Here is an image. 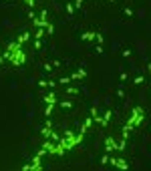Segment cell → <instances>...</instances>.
I'll use <instances>...</instances> for the list:
<instances>
[{
	"label": "cell",
	"instance_id": "34",
	"mask_svg": "<svg viewBox=\"0 0 151 171\" xmlns=\"http://www.w3.org/2000/svg\"><path fill=\"white\" fill-rule=\"evenodd\" d=\"M47 87H50V89L55 91V87H57V83H55V80H48V85H47Z\"/></svg>",
	"mask_w": 151,
	"mask_h": 171
},
{
	"label": "cell",
	"instance_id": "20",
	"mask_svg": "<svg viewBox=\"0 0 151 171\" xmlns=\"http://www.w3.org/2000/svg\"><path fill=\"white\" fill-rule=\"evenodd\" d=\"M83 2H85V0H75V2H73L75 10H81V8H83Z\"/></svg>",
	"mask_w": 151,
	"mask_h": 171
},
{
	"label": "cell",
	"instance_id": "2",
	"mask_svg": "<svg viewBox=\"0 0 151 171\" xmlns=\"http://www.w3.org/2000/svg\"><path fill=\"white\" fill-rule=\"evenodd\" d=\"M83 137L85 133H73V131H65V135L58 139V145L65 149V151H70V149H75L79 143L83 141Z\"/></svg>",
	"mask_w": 151,
	"mask_h": 171
},
{
	"label": "cell",
	"instance_id": "15",
	"mask_svg": "<svg viewBox=\"0 0 151 171\" xmlns=\"http://www.w3.org/2000/svg\"><path fill=\"white\" fill-rule=\"evenodd\" d=\"M65 91H67V95H73V97H75V95H79V89H77V87H67Z\"/></svg>",
	"mask_w": 151,
	"mask_h": 171
},
{
	"label": "cell",
	"instance_id": "7",
	"mask_svg": "<svg viewBox=\"0 0 151 171\" xmlns=\"http://www.w3.org/2000/svg\"><path fill=\"white\" fill-rule=\"evenodd\" d=\"M42 101H45V105H57L58 99H57V95H55V91H48L45 97H42Z\"/></svg>",
	"mask_w": 151,
	"mask_h": 171
},
{
	"label": "cell",
	"instance_id": "33",
	"mask_svg": "<svg viewBox=\"0 0 151 171\" xmlns=\"http://www.w3.org/2000/svg\"><path fill=\"white\" fill-rule=\"evenodd\" d=\"M123 57H125V58L131 57V50H129V48H125V50H123Z\"/></svg>",
	"mask_w": 151,
	"mask_h": 171
},
{
	"label": "cell",
	"instance_id": "19",
	"mask_svg": "<svg viewBox=\"0 0 151 171\" xmlns=\"http://www.w3.org/2000/svg\"><path fill=\"white\" fill-rule=\"evenodd\" d=\"M97 115H99V109H97V105H93L91 111H89V117H97Z\"/></svg>",
	"mask_w": 151,
	"mask_h": 171
},
{
	"label": "cell",
	"instance_id": "6",
	"mask_svg": "<svg viewBox=\"0 0 151 171\" xmlns=\"http://www.w3.org/2000/svg\"><path fill=\"white\" fill-rule=\"evenodd\" d=\"M105 151L107 153H111V151H115L117 149V141H115V137H105Z\"/></svg>",
	"mask_w": 151,
	"mask_h": 171
},
{
	"label": "cell",
	"instance_id": "18",
	"mask_svg": "<svg viewBox=\"0 0 151 171\" xmlns=\"http://www.w3.org/2000/svg\"><path fill=\"white\" fill-rule=\"evenodd\" d=\"M58 105H60L63 109H70V107H73V101H60Z\"/></svg>",
	"mask_w": 151,
	"mask_h": 171
},
{
	"label": "cell",
	"instance_id": "13",
	"mask_svg": "<svg viewBox=\"0 0 151 171\" xmlns=\"http://www.w3.org/2000/svg\"><path fill=\"white\" fill-rule=\"evenodd\" d=\"M125 149H127V139H123V137H121V141H117V149H115V151L121 153V151H125Z\"/></svg>",
	"mask_w": 151,
	"mask_h": 171
},
{
	"label": "cell",
	"instance_id": "14",
	"mask_svg": "<svg viewBox=\"0 0 151 171\" xmlns=\"http://www.w3.org/2000/svg\"><path fill=\"white\" fill-rule=\"evenodd\" d=\"M45 36H47V30H45V28H36V34H35L36 40H42Z\"/></svg>",
	"mask_w": 151,
	"mask_h": 171
},
{
	"label": "cell",
	"instance_id": "23",
	"mask_svg": "<svg viewBox=\"0 0 151 171\" xmlns=\"http://www.w3.org/2000/svg\"><path fill=\"white\" fill-rule=\"evenodd\" d=\"M143 83H145V77H143V75L135 77V85H143Z\"/></svg>",
	"mask_w": 151,
	"mask_h": 171
},
{
	"label": "cell",
	"instance_id": "8",
	"mask_svg": "<svg viewBox=\"0 0 151 171\" xmlns=\"http://www.w3.org/2000/svg\"><path fill=\"white\" fill-rule=\"evenodd\" d=\"M87 77V70L85 68H79V70H75L73 75H70V80H81V79H85Z\"/></svg>",
	"mask_w": 151,
	"mask_h": 171
},
{
	"label": "cell",
	"instance_id": "22",
	"mask_svg": "<svg viewBox=\"0 0 151 171\" xmlns=\"http://www.w3.org/2000/svg\"><path fill=\"white\" fill-rule=\"evenodd\" d=\"M67 12H69L70 16H73V12H75V6H73V2H67Z\"/></svg>",
	"mask_w": 151,
	"mask_h": 171
},
{
	"label": "cell",
	"instance_id": "3",
	"mask_svg": "<svg viewBox=\"0 0 151 171\" xmlns=\"http://www.w3.org/2000/svg\"><path fill=\"white\" fill-rule=\"evenodd\" d=\"M143 113H145V111H143V107H139V105H137V107L131 111V117H129V121L125 123V127H127L129 131L137 129V127L143 123V119H145V115H143Z\"/></svg>",
	"mask_w": 151,
	"mask_h": 171
},
{
	"label": "cell",
	"instance_id": "31",
	"mask_svg": "<svg viewBox=\"0 0 151 171\" xmlns=\"http://www.w3.org/2000/svg\"><path fill=\"white\" fill-rule=\"evenodd\" d=\"M125 16H129V18H131V16H133V10H131V8H129V6H127V8H125Z\"/></svg>",
	"mask_w": 151,
	"mask_h": 171
},
{
	"label": "cell",
	"instance_id": "26",
	"mask_svg": "<svg viewBox=\"0 0 151 171\" xmlns=\"http://www.w3.org/2000/svg\"><path fill=\"white\" fill-rule=\"evenodd\" d=\"M24 2H26V6H28V8H35V6H36L35 0H24Z\"/></svg>",
	"mask_w": 151,
	"mask_h": 171
},
{
	"label": "cell",
	"instance_id": "4",
	"mask_svg": "<svg viewBox=\"0 0 151 171\" xmlns=\"http://www.w3.org/2000/svg\"><path fill=\"white\" fill-rule=\"evenodd\" d=\"M47 16H48V12L42 8V10H40V18H36V16H35V18H32V24H35L36 28H45V30H47V28H50L52 24L48 22Z\"/></svg>",
	"mask_w": 151,
	"mask_h": 171
},
{
	"label": "cell",
	"instance_id": "17",
	"mask_svg": "<svg viewBox=\"0 0 151 171\" xmlns=\"http://www.w3.org/2000/svg\"><path fill=\"white\" fill-rule=\"evenodd\" d=\"M52 109H55V105H47L45 107V117H50L52 115Z\"/></svg>",
	"mask_w": 151,
	"mask_h": 171
},
{
	"label": "cell",
	"instance_id": "24",
	"mask_svg": "<svg viewBox=\"0 0 151 171\" xmlns=\"http://www.w3.org/2000/svg\"><path fill=\"white\" fill-rule=\"evenodd\" d=\"M95 40H97L99 45H103V40H105V38H103V34H99V32H97V34H95Z\"/></svg>",
	"mask_w": 151,
	"mask_h": 171
},
{
	"label": "cell",
	"instance_id": "35",
	"mask_svg": "<svg viewBox=\"0 0 151 171\" xmlns=\"http://www.w3.org/2000/svg\"><path fill=\"white\" fill-rule=\"evenodd\" d=\"M2 60H4V58H2V55H0V65H2Z\"/></svg>",
	"mask_w": 151,
	"mask_h": 171
},
{
	"label": "cell",
	"instance_id": "29",
	"mask_svg": "<svg viewBox=\"0 0 151 171\" xmlns=\"http://www.w3.org/2000/svg\"><path fill=\"white\" fill-rule=\"evenodd\" d=\"M35 48H36V50H40V48H42V40H35Z\"/></svg>",
	"mask_w": 151,
	"mask_h": 171
},
{
	"label": "cell",
	"instance_id": "5",
	"mask_svg": "<svg viewBox=\"0 0 151 171\" xmlns=\"http://www.w3.org/2000/svg\"><path fill=\"white\" fill-rule=\"evenodd\" d=\"M109 163H111L113 167H117V169H129V163L123 159V157H119V159H117V157H109Z\"/></svg>",
	"mask_w": 151,
	"mask_h": 171
},
{
	"label": "cell",
	"instance_id": "21",
	"mask_svg": "<svg viewBox=\"0 0 151 171\" xmlns=\"http://www.w3.org/2000/svg\"><path fill=\"white\" fill-rule=\"evenodd\" d=\"M58 83H60V85H69L73 80H70V77H63V79H58Z\"/></svg>",
	"mask_w": 151,
	"mask_h": 171
},
{
	"label": "cell",
	"instance_id": "9",
	"mask_svg": "<svg viewBox=\"0 0 151 171\" xmlns=\"http://www.w3.org/2000/svg\"><path fill=\"white\" fill-rule=\"evenodd\" d=\"M95 30H87V32L81 34V40H85V42H91V40H95Z\"/></svg>",
	"mask_w": 151,
	"mask_h": 171
},
{
	"label": "cell",
	"instance_id": "11",
	"mask_svg": "<svg viewBox=\"0 0 151 171\" xmlns=\"http://www.w3.org/2000/svg\"><path fill=\"white\" fill-rule=\"evenodd\" d=\"M91 125H93V117H87V121L81 125V133H87V131L91 129Z\"/></svg>",
	"mask_w": 151,
	"mask_h": 171
},
{
	"label": "cell",
	"instance_id": "32",
	"mask_svg": "<svg viewBox=\"0 0 151 171\" xmlns=\"http://www.w3.org/2000/svg\"><path fill=\"white\" fill-rule=\"evenodd\" d=\"M95 52H97V55H103V45L97 46V48H95Z\"/></svg>",
	"mask_w": 151,
	"mask_h": 171
},
{
	"label": "cell",
	"instance_id": "1",
	"mask_svg": "<svg viewBox=\"0 0 151 171\" xmlns=\"http://www.w3.org/2000/svg\"><path fill=\"white\" fill-rule=\"evenodd\" d=\"M2 58H6L8 63H12L14 67H24V63H26V52H24L22 45H18L16 40L14 42H8L6 45V52L2 55Z\"/></svg>",
	"mask_w": 151,
	"mask_h": 171
},
{
	"label": "cell",
	"instance_id": "25",
	"mask_svg": "<svg viewBox=\"0 0 151 171\" xmlns=\"http://www.w3.org/2000/svg\"><path fill=\"white\" fill-rule=\"evenodd\" d=\"M48 80H38V89H47Z\"/></svg>",
	"mask_w": 151,
	"mask_h": 171
},
{
	"label": "cell",
	"instance_id": "30",
	"mask_svg": "<svg viewBox=\"0 0 151 171\" xmlns=\"http://www.w3.org/2000/svg\"><path fill=\"white\" fill-rule=\"evenodd\" d=\"M101 163H103V165H107V163H109V155H107V153L101 157Z\"/></svg>",
	"mask_w": 151,
	"mask_h": 171
},
{
	"label": "cell",
	"instance_id": "28",
	"mask_svg": "<svg viewBox=\"0 0 151 171\" xmlns=\"http://www.w3.org/2000/svg\"><path fill=\"white\" fill-rule=\"evenodd\" d=\"M117 97H119V99H123V97H125V91H123V89H121V87H119V89H117Z\"/></svg>",
	"mask_w": 151,
	"mask_h": 171
},
{
	"label": "cell",
	"instance_id": "27",
	"mask_svg": "<svg viewBox=\"0 0 151 171\" xmlns=\"http://www.w3.org/2000/svg\"><path fill=\"white\" fill-rule=\"evenodd\" d=\"M42 68H45L47 73H52V68H55V67H52V65H48V63H47V65H42Z\"/></svg>",
	"mask_w": 151,
	"mask_h": 171
},
{
	"label": "cell",
	"instance_id": "16",
	"mask_svg": "<svg viewBox=\"0 0 151 171\" xmlns=\"http://www.w3.org/2000/svg\"><path fill=\"white\" fill-rule=\"evenodd\" d=\"M55 155H57V157H60V155H65V149L60 147L58 143H57V145H55Z\"/></svg>",
	"mask_w": 151,
	"mask_h": 171
},
{
	"label": "cell",
	"instance_id": "12",
	"mask_svg": "<svg viewBox=\"0 0 151 171\" xmlns=\"http://www.w3.org/2000/svg\"><path fill=\"white\" fill-rule=\"evenodd\" d=\"M28 38H30V32H20L18 38H16V42L18 45H24V42H28Z\"/></svg>",
	"mask_w": 151,
	"mask_h": 171
},
{
	"label": "cell",
	"instance_id": "10",
	"mask_svg": "<svg viewBox=\"0 0 151 171\" xmlns=\"http://www.w3.org/2000/svg\"><path fill=\"white\" fill-rule=\"evenodd\" d=\"M111 117H113V113H111V111H105V113H103V117H101V127H107V125H109Z\"/></svg>",
	"mask_w": 151,
	"mask_h": 171
}]
</instances>
